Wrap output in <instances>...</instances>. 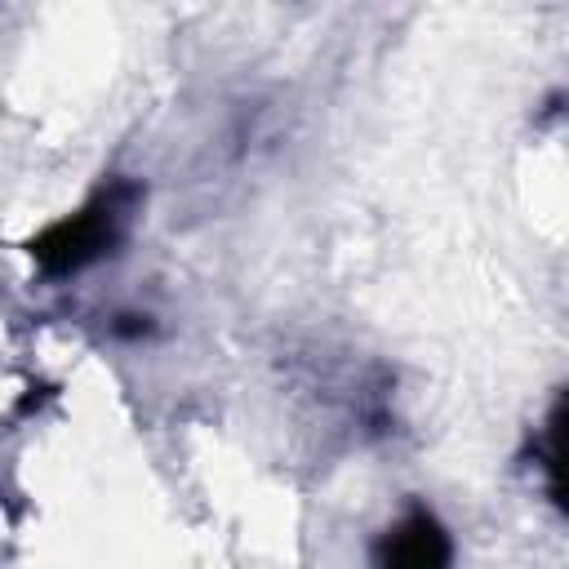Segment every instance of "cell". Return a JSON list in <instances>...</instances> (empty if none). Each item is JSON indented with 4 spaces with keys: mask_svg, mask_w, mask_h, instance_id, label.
Instances as JSON below:
<instances>
[{
    "mask_svg": "<svg viewBox=\"0 0 569 569\" xmlns=\"http://www.w3.org/2000/svg\"><path fill=\"white\" fill-rule=\"evenodd\" d=\"M138 200H142V187L133 178L102 182L80 209L53 218L49 227H40L27 240V253H31L36 271L44 280H67V276H76V271L120 253Z\"/></svg>",
    "mask_w": 569,
    "mask_h": 569,
    "instance_id": "1",
    "label": "cell"
},
{
    "mask_svg": "<svg viewBox=\"0 0 569 569\" xmlns=\"http://www.w3.org/2000/svg\"><path fill=\"white\" fill-rule=\"evenodd\" d=\"M373 569H453V533L427 507H405L369 547Z\"/></svg>",
    "mask_w": 569,
    "mask_h": 569,
    "instance_id": "2",
    "label": "cell"
},
{
    "mask_svg": "<svg viewBox=\"0 0 569 569\" xmlns=\"http://www.w3.org/2000/svg\"><path fill=\"white\" fill-rule=\"evenodd\" d=\"M560 418H565V409L556 400L551 413H547V422H542V431H538V440H533V462L547 471L551 498H560Z\"/></svg>",
    "mask_w": 569,
    "mask_h": 569,
    "instance_id": "3",
    "label": "cell"
},
{
    "mask_svg": "<svg viewBox=\"0 0 569 569\" xmlns=\"http://www.w3.org/2000/svg\"><path fill=\"white\" fill-rule=\"evenodd\" d=\"M151 316L147 311H120L116 320H111V333L116 338H124V342H138V338H151Z\"/></svg>",
    "mask_w": 569,
    "mask_h": 569,
    "instance_id": "4",
    "label": "cell"
}]
</instances>
